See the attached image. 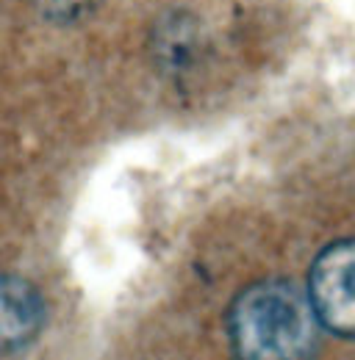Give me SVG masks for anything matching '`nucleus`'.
Listing matches in <instances>:
<instances>
[{
	"label": "nucleus",
	"instance_id": "obj_1",
	"mask_svg": "<svg viewBox=\"0 0 355 360\" xmlns=\"http://www.w3.org/2000/svg\"><path fill=\"white\" fill-rule=\"evenodd\" d=\"M319 327L309 291L292 280L253 283L228 311L236 360H311L319 347Z\"/></svg>",
	"mask_w": 355,
	"mask_h": 360
},
{
	"label": "nucleus",
	"instance_id": "obj_2",
	"mask_svg": "<svg viewBox=\"0 0 355 360\" xmlns=\"http://www.w3.org/2000/svg\"><path fill=\"white\" fill-rule=\"evenodd\" d=\"M309 297L325 330L355 341V236L328 244L316 255Z\"/></svg>",
	"mask_w": 355,
	"mask_h": 360
},
{
	"label": "nucleus",
	"instance_id": "obj_3",
	"mask_svg": "<svg viewBox=\"0 0 355 360\" xmlns=\"http://www.w3.org/2000/svg\"><path fill=\"white\" fill-rule=\"evenodd\" d=\"M147 50L161 78H167L170 84H186L203 64L206 37L194 14L167 11L153 22Z\"/></svg>",
	"mask_w": 355,
	"mask_h": 360
},
{
	"label": "nucleus",
	"instance_id": "obj_4",
	"mask_svg": "<svg viewBox=\"0 0 355 360\" xmlns=\"http://www.w3.org/2000/svg\"><path fill=\"white\" fill-rule=\"evenodd\" d=\"M44 327V300L34 283L0 274V352L28 347Z\"/></svg>",
	"mask_w": 355,
	"mask_h": 360
},
{
	"label": "nucleus",
	"instance_id": "obj_5",
	"mask_svg": "<svg viewBox=\"0 0 355 360\" xmlns=\"http://www.w3.org/2000/svg\"><path fill=\"white\" fill-rule=\"evenodd\" d=\"M100 3L103 0H34V8L50 25L75 28V25H81V22L94 17Z\"/></svg>",
	"mask_w": 355,
	"mask_h": 360
}]
</instances>
